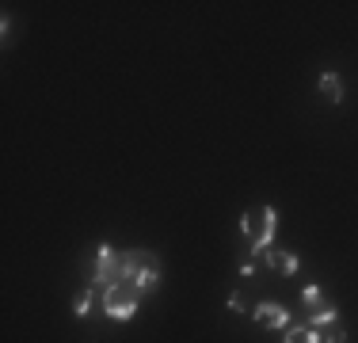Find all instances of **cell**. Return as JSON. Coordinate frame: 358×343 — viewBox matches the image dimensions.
Returning a JSON list of instances; mask_svg holds the SVG:
<instances>
[{
	"label": "cell",
	"mask_w": 358,
	"mask_h": 343,
	"mask_svg": "<svg viewBox=\"0 0 358 343\" xmlns=\"http://www.w3.org/2000/svg\"><path fill=\"white\" fill-rule=\"evenodd\" d=\"M103 313L111 320H118V324H126V320L138 313V305H141V290L138 286H130V282H118V286H111V290H103Z\"/></svg>",
	"instance_id": "3957f363"
},
{
	"label": "cell",
	"mask_w": 358,
	"mask_h": 343,
	"mask_svg": "<svg viewBox=\"0 0 358 343\" xmlns=\"http://www.w3.org/2000/svg\"><path fill=\"white\" fill-rule=\"evenodd\" d=\"M255 275V256H252V260H244V263H240V278H252Z\"/></svg>",
	"instance_id": "9a60e30c"
},
{
	"label": "cell",
	"mask_w": 358,
	"mask_h": 343,
	"mask_svg": "<svg viewBox=\"0 0 358 343\" xmlns=\"http://www.w3.org/2000/svg\"><path fill=\"white\" fill-rule=\"evenodd\" d=\"M229 309H233L236 317H244V313H248V305H244V298H240V294H229Z\"/></svg>",
	"instance_id": "4fadbf2b"
},
{
	"label": "cell",
	"mask_w": 358,
	"mask_h": 343,
	"mask_svg": "<svg viewBox=\"0 0 358 343\" xmlns=\"http://www.w3.org/2000/svg\"><path fill=\"white\" fill-rule=\"evenodd\" d=\"M335 320H339V309H335V305H320L317 313H313L309 320H305V324L309 328H317V332H324V328H332Z\"/></svg>",
	"instance_id": "9c48e42d"
},
{
	"label": "cell",
	"mask_w": 358,
	"mask_h": 343,
	"mask_svg": "<svg viewBox=\"0 0 358 343\" xmlns=\"http://www.w3.org/2000/svg\"><path fill=\"white\" fill-rule=\"evenodd\" d=\"M302 305H305L309 313H317L320 305H324V298H320V290H317V286H305V290H302Z\"/></svg>",
	"instance_id": "7c38bea8"
},
{
	"label": "cell",
	"mask_w": 358,
	"mask_h": 343,
	"mask_svg": "<svg viewBox=\"0 0 358 343\" xmlns=\"http://www.w3.org/2000/svg\"><path fill=\"white\" fill-rule=\"evenodd\" d=\"M282 343H324V332H317V328H309V324H297V328L290 324Z\"/></svg>",
	"instance_id": "ba28073f"
},
{
	"label": "cell",
	"mask_w": 358,
	"mask_h": 343,
	"mask_svg": "<svg viewBox=\"0 0 358 343\" xmlns=\"http://www.w3.org/2000/svg\"><path fill=\"white\" fill-rule=\"evenodd\" d=\"M88 278H92V290L103 294L111 286L123 282V271H118V252L111 245H96V252L88 256Z\"/></svg>",
	"instance_id": "7a4b0ae2"
},
{
	"label": "cell",
	"mask_w": 358,
	"mask_h": 343,
	"mask_svg": "<svg viewBox=\"0 0 358 343\" xmlns=\"http://www.w3.org/2000/svg\"><path fill=\"white\" fill-rule=\"evenodd\" d=\"M240 233H244L248 240H255V233H260V210H248L244 218H240Z\"/></svg>",
	"instance_id": "30bf717a"
},
{
	"label": "cell",
	"mask_w": 358,
	"mask_h": 343,
	"mask_svg": "<svg viewBox=\"0 0 358 343\" xmlns=\"http://www.w3.org/2000/svg\"><path fill=\"white\" fill-rule=\"evenodd\" d=\"M118 271H123V282L138 286L141 294H153L160 286V256L156 252H145V248H126L118 252Z\"/></svg>",
	"instance_id": "6da1fadb"
},
{
	"label": "cell",
	"mask_w": 358,
	"mask_h": 343,
	"mask_svg": "<svg viewBox=\"0 0 358 343\" xmlns=\"http://www.w3.org/2000/svg\"><path fill=\"white\" fill-rule=\"evenodd\" d=\"M324 343H347V332H343V328H332V332L324 335Z\"/></svg>",
	"instance_id": "5bb4252c"
},
{
	"label": "cell",
	"mask_w": 358,
	"mask_h": 343,
	"mask_svg": "<svg viewBox=\"0 0 358 343\" xmlns=\"http://www.w3.org/2000/svg\"><path fill=\"white\" fill-rule=\"evenodd\" d=\"M320 96L328 99V103H343V81H339V73H335V69H324V73H320Z\"/></svg>",
	"instance_id": "52a82bcc"
},
{
	"label": "cell",
	"mask_w": 358,
	"mask_h": 343,
	"mask_svg": "<svg viewBox=\"0 0 358 343\" xmlns=\"http://www.w3.org/2000/svg\"><path fill=\"white\" fill-rule=\"evenodd\" d=\"M248 317L263 328H282V332L290 328V313H286V305H278V302H260Z\"/></svg>",
	"instance_id": "5b68a950"
},
{
	"label": "cell",
	"mask_w": 358,
	"mask_h": 343,
	"mask_svg": "<svg viewBox=\"0 0 358 343\" xmlns=\"http://www.w3.org/2000/svg\"><path fill=\"white\" fill-rule=\"evenodd\" d=\"M263 260H267V267H275L278 275H297L302 271V260H297V252H286V248H267L263 252Z\"/></svg>",
	"instance_id": "8992f818"
},
{
	"label": "cell",
	"mask_w": 358,
	"mask_h": 343,
	"mask_svg": "<svg viewBox=\"0 0 358 343\" xmlns=\"http://www.w3.org/2000/svg\"><path fill=\"white\" fill-rule=\"evenodd\" d=\"M275 229H278V210L275 206H260V233H255V240H252L255 260H263V252L275 248Z\"/></svg>",
	"instance_id": "277c9868"
},
{
	"label": "cell",
	"mask_w": 358,
	"mask_h": 343,
	"mask_svg": "<svg viewBox=\"0 0 358 343\" xmlns=\"http://www.w3.org/2000/svg\"><path fill=\"white\" fill-rule=\"evenodd\" d=\"M92 294H96V290H84V294H76V302H73V317L76 320H84L92 313Z\"/></svg>",
	"instance_id": "8fae6325"
}]
</instances>
